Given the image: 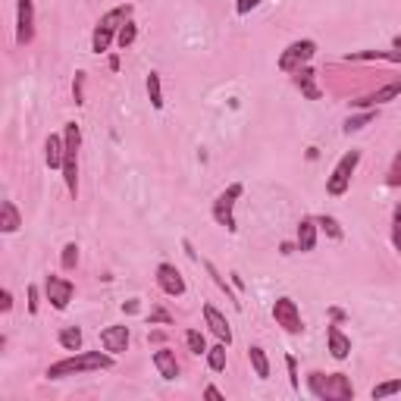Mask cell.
Returning <instances> with one entry per match:
<instances>
[{
	"label": "cell",
	"instance_id": "obj_1",
	"mask_svg": "<svg viewBox=\"0 0 401 401\" xmlns=\"http://www.w3.org/2000/svg\"><path fill=\"white\" fill-rule=\"evenodd\" d=\"M113 367V354H101V351H72L69 358L57 360L48 367V380H63V376H75V373H91V370H110Z\"/></svg>",
	"mask_w": 401,
	"mask_h": 401
},
{
	"label": "cell",
	"instance_id": "obj_2",
	"mask_svg": "<svg viewBox=\"0 0 401 401\" xmlns=\"http://www.w3.org/2000/svg\"><path fill=\"white\" fill-rule=\"evenodd\" d=\"M307 389L313 398L323 401H351L354 386L345 373H311L307 376Z\"/></svg>",
	"mask_w": 401,
	"mask_h": 401
},
{
	"label": "cell",
	"instance_id": "obj_3",
	"mask_svg": "<svg viewBox=\"0 0 401 401\" xmlns=\"http://www.w3.org/2000/svg\"><path fill=\"white\" fill-rule=\"evenodd\" d=\"M63 141H66V157H63V179H66L69 195H79V148H82V129L75 123L63 126Z\"/></svg>",
	"mask_w": 401,
	"mask_h": 401
},
{
	"label": "cell",
	"instance_id": "obj_4",
	"mask_svg": "<svg viewBox=\"0 0 401 401\" xmlns=\"http://www.w3.org/2000/svg\"><path fill=\"white\" fill-rule=\"evenodd\" d=\"M358 164H360V150H348V154H342V160L333 166V173H329V179H326L329 195H333V197L345 195L348 185H351L354 170H358Z\"/></svg>",
	"mask_w": 401,
	"mask_h": 401
},
{
	"label": "cell",
	"instance_id": "obj_5",
	"mask_svg": "<svg viewBox=\"0 0 401 401\" xmlns=\"http://www.w3.org/2000/svg\"><path fill=\"white\" fill-rule=\"evenodd\" d=\"M242 191H245V185L242 182H232L229 188L223 191V195L213 201V219H217V226H223L226 232H235L238 226H235V201L242 197Z\"/></svg>",
	"mask_w": 401,
	"mask_h": 401
},
{
	"label": "cell",
	"instance_id": "obj_6",
	"mask_svg": "<svg viewBox=\"0 0 401 401\" xmlns=\"http://www.w3.org/2000/svg\"><path fill=\"white\" fill-rule=\"evenodd\" d=\"M313 57H317V41L301 38V41H292L282 54H279V69H282V72H298V69L307 66Z\"/></svg>",
	"mask_w": 401,
	"mask_h": 401
},
{
	"label": "cell",
	"instance_id": "obj_7",
	"mask_svg": "<svg viewBox=\"0 0 401 401\" xmlns=\"http://www.w3.org/2000/svg\"><path fill=\"white\" fill-rule=\"evenodd\" d=\"M273 320H276V326H282L292 335L304 333V320H301V311L292 298H276V304H273Z\"/></svg>",
	"mask_w": 401,
	"mask_h": 401
},
{
	"label": "cell",
	"instance_id": "obj_8",
	"mask_svg": "<svg viewBox=\"0 0 401 401\" xmlns=\"http://www.w3.org/2000/svg\"><path fill=\"white\" fill-rule=\"evenodd\" d=\"M35 41V0H16V44L28 48Z\"/></svg>",
	"mask_w": 401,
	"mask_h": 401
},
{
	"label": "cell",
	"instance_id": "obj_9",
	"mask_svg": "<svg viewBox=\"0 0 401 401\" xmlns=\"http://www.w3.org/2000/svg\"><path fill=\"white\" fill-rule=\"evenodd\" d=\"M44 292H48V301L57 307V311H66L69 301H72V295H75V286L63 276H48L44 279Z\"/></svg>",
	"mask_w": 401,
	"mask_h": 401
},
{
	"label": "cell",
	"instance_id": "obj_10",
	"mask_svg": "<svg viewBox=\"0 0 401 401\" xmlns=\"http://www.w3.org/2000/svg\"><path fill=\"white\" fill-rule=\"evenodd\" d=\"M157 286H160V292H164V295H170V298H182V295H185V279L173 264L157 266Z\"/></svg>",
	"mask_w": 401,
	"mask_h": 401
},
{
	"label": "cell",
	"instance_id": "obj_11",
	"mask_svg": "<svg viewBox=\"0 0 401 401\" xmlns=\"http://www.w3.org/2000/svg\"><path fill=\"white\" fill-rule=\"evenodd\" d=\"M129 342H132V333H129V326H123V323L101 329V345H104V351H110L113 358L116 354H123L126 348H129Z\"/></svg>",
	"mask_w": 401,
	"mask_h": 401
},
{
	"label": "cell",
	"instance_id": "obj_12",
	"mask_svg": "<svg viewBox=\"0 0 401 401\" xmlns=\"http://www.w3.org/2000/svg\"><path fill=\"white\" fill-rule=\"evenodd\" d=\"M395 97H401V79H392V82H386L382 88H376L373 95L354 101V107H380V104H389V101H395Z\"/></svg>",
	"mask_w": 401,
	"mask_h": 401
},
{
	"label": "cell",
	"instance_id": "obj_13",
	"mask_svg": "<svg viewBox=\"0 0 401 401\" xmlns=\"http://www.w3.org/2000/svg\"><path fill=\"white\" fill-rule=\"evenodd\" d=\"M204 323H207V326H211V333L217 335L219 342L232 345V326H229V320H226L223 313H219L213 304H204Z\"/></svg>",
	"mask_w": 401,
	"mask_h": 401
},
{
	"label": "cell",
	"instance_id": "obj_14",
	"mask_svg": "<svg viewBox=\"0 0 401 401\" xmlns=\"http://www.w3.org/2000/svg\"><path fill=\"white\" fill-rule=\"evenodd\" d=\"M326 345H329V354H333L335 360H345L348 354H351V339H348L335 323H329V326H326Z\"/></svg>",
	"mask_w": 401,
	"mask_h": 401
},
{
	"label": "cell",
	"instance_id": "obj_15",
	"mask_svg": "<svg viewBox=\"0 0 401 401\" xmlns=\"http://www.w3.org/2000/svg\"><path fill=\"white\" fill-rule=\"evenodd\" d=\"M154 367L160 370L164 380H179V360H176V351L173 348H157L154 351Z\"/></svg>",
	"mask_w": 401,
	"mask_h": 401
},
{
	"label": "cell",
	"instance_id": "obj_16",
	"mask_svg": "<svg viewBox=\"0 0 401 401\" xmlns=\"http://www.w3.org/2000/svg\"><path fill=\"white\" fill-rule=\"evenodd\" d=\"M63 157H66V141H63V135H48V141H44V164H48L50 170H63Z\"/></svg>",
	"mask_w": 401,
	"mask_h": 401
},
{
	"label": "cell",
	"instance_id": "obj_17",
	"mask_svg": "<svg viewBox=\"0 0 401 401\" xmlns=\"http://www.w3.org/2000/svg\"><path fill=\"white\" fill-rule=\"evenodd\" d=\"M19 226H22V217L16 211V204L13 201H0V232L3 235H13Z\"/></svg>",
	"mask_w": 401,
	"mask_h": 401
},
{
	"label": "cell",
	"instance_id": "obj_18",
	"mask_svg": "<svg viewBox=\"0 0 401 401\" xmlns=\"http://www.w3.org/2000/svg\"><path fill=\"white\" fill-rule=\"evenodd\" d=\"M317 219H311V217H304L298 223V251H313V248H317Z\"/></svg>",
	"mask_w": 401,
	"mask_h": 401
},
{
	"label": "cell",
	"instance_id": "obj_19",
	"mask_svg": "<svg viewBox=\"0 0 401 401\" xmlns=\"http://www.w3.org/2000/svg\"><path fill=\"white\" fill-rule=\"evenodd\" d=\"M317 75H313V69L311 66H301L298 72H295V85L301 88V95L307 97V101H320V88H317V82H313Z\"/></svg>",
	"mask_w": 401,
	"mask_h": 401
},
{
	"label": "cell",
	"instance_id": "obj_20",
	"mask_svg": "<svg viewBox=\"0 0 401 401\" xmlns=\"http://www.w3.org/2000/svg\"><path fill=\"white\" fill-rule=\"evenodd\" d=\"M248 360H251L254 373H257V380H270V360H266V351L260 345H251L248 348Z\"/></svg>",
	"mask_w": 401,
	"mask_h": 401
},
{
	"label": "cell",
	"instance_id": "obj_21",
	"mask_svg": "<svg viewBox=\"0 0 401 401\" xmlns=\"http://www.w3.org/2000/svg\"><path fill=\"white\" fill-rule=\"evenodd\" d=\"M57 342H60L66 351H82V329H79V326H63L60 335H57Z\"/></svg>",
	"mask_w": 401,
	"mask_h": 401
},
{
	"label": "cell",
	"instance_id": "obj_22",
	"mask_svg": "<svg viewBox=\"0 0 401 401\" xmlns=\"http://www.w3.org/2000/svg\"><path fill=\"white\" fill-rule=\"evenodd\" d=\"M204 270L211 273V279H213V282H217V288H219V292H226V298H229L232 304H235V307H242V301H238V298H235V292H232V288H229V282H226V276H223V273L217 270V266L211 264V260H204Z\"/></svg>",
	"mask_w": 401,
	"mask_h": 401
},
{
	"label": "cell",
	"instance_id": "obj_23",
	"mask_svg": "<svg viewBox=\"0 0 401 401\" xmlns=\"http://www.w3.org/2000/svg\"><path fill=\"white\" fill-rule=\"evenodd\" d=\"M207 367H211L213 373H223V370H226V342L207 348Z\"/></svg>",
	"mask_w": 401,
	"mask_h": 401
},
{
	"label": "cell",
	"instance_id": "obj_24",
	"mask_svg": "<svg viewBox=\"0 0 401 401\" xmlns=\"http://www.w3.org/2000/svg\"><path fill=\"white\" fill-rule=\"evenodd\" d=\"M148 97H150V107H154V110H164V88H160V72H150L148 75Z\"/></svg>",
	"mask_w": 401,
	"mask_h": 401
},
{
	"label": "cell",
	"instance_id": "obj_25",
	"mask_svg": "<svg viewBox=\"0 0 401 401\" xmlns=\"http://www.w3.org/2000/svg\"><path fill=\"white\" fill-rule=\"evenodd\" d=\"M373 119H376V110H367V113H360V116H348L342 129H345V135H351V132H360L364 126H370Z\"/></svg>",
	"mask_w": 401,
	"mask_h": 401
},
{
	"label": "cell",
	"instance_id": "obj_26",
	"mask_svg": "<svg viewBox=\"0 0 401 401\" xmlns=\"http://www.w3.org/2000/svg\"><path fill=\"white\" fill-rule=\"evenodd\" d=\"M135 38H138V26L132 19L126 22L119 32H116V44H119V50H129L132 44H135Z\"/></svg>",
	"mask_w": 401,
	"mask_h": 401
},
{
	"label": "cell",
	"instance_id": "obj_27",
	"mask_svg": "<svg viewBox=\"0 0 401 401\" xmlns=\"http://www.w3.org/2000/svg\"><path fill=\"white\" fill-rule=\"evenodd\" d=\"M60 264H63V270H66V273H72L75 266H79V245H75V242H66V245H63Z\"/></svg>",
	"mask_w": 401,
	"mask_h": 401
},
{
	"label": "cell",
	"instance_id": "obj_28",
	"mask_svg": "<svg viewBox=\"0 0 401 401\" xmlns=\"http://www.w3.org/2000/svg\"><path fill=\"white\" fill-rule=\"evenodd\" d=\"M317 226H320V229H323V232H326L329 238H335V242H339V238L345 235V232H342V226H339V219H335V217H329V213L317 217Z\"/></svg>",
	"mask_w": 401,
	"mask_h": 401
},
{
	"label": "cell",
	"instance_id": "obj_29",
	"mask_svg": "<svg viewBox=\"0 0 401 401\" xmlns=\"http://www.w3.org/2000/svg\"><path fill=\"white\" fill-rule=\"evenodd\" d=\"M401 392V380H386V382H380V386H373V401H380V398H389V395H398Z\"/></svg>",
	"mask_w": 401,
	"mask_h": 401
},
{
	"label": "cell",
	"instance_id": "obj_30",
	"mask_svg": "<svg viewBox=\"0 0 401 401\" xmlns=\"http://www.w3.org/2000/svg\"><path fill=\"white\" fill-rule=\"evenodd\" d=\"M185 345H188L191 354H207V342L197 329H188V333H185Z\"/></svg>",
	"mask_w": 401,
	"mask_h": 401
},
{
	"label": "cell",
	"instance_id": "obj_31",
	"mask_svg": "<svg viewBox=\"0 0 401 401\" xmlns=\"http://www.w3.org/2000/svg\"><path fill=\"white\" fill-rule=\"evenodd\" d=\"M392 245L401 254V204H395V211H392Z\"/></svg>",
	"mask_w": 401,
	"mask_h": 401
},
{
	"label": "cell",
	"instance_id": "obj_32",
	"mask_svg": "<svg viewBox=\"0 0 401 401\" xmlns=\"http://www.w3.org/2000/svg\"><path fill=\"white\" fill-rule=\"evenodd\" d=\"M386 182L392 185V188H395V185H401V150H398V154H395L392 170H389V179H386Z\"/></svg>",
	"mask_w": 401,
	"mask_h": 401
},
{
	"label": "cell",
	"instance_id": "obj_33",
	"mask_svg": "<svg viewBox=\"0 0 401 401\" xmlns=\"http://www.w3.org/2000/svg\"><path fill=\"white\" fill-rule=\"evenodd\" d=\"M286 367H288V382H292V389H301V380H298V360H295L292 354H286Z\"/></svg>",
	"mask_w": 401,
	"mask_h": 401
},
{
	"label": "cell",
	"instance_id": "obj_34",
	"mask_svg": "<svg viewBox=\"0 0 401 401\" xmlns=\"http://www.w3.org/2000/svg\"><path fill=\"white\" fill-rule=\"evenodd\" d=\"M260 3H264V0H235V13L238 16H248L251 10H257Z\"/></svg>",
	"mask_w": 401,
	"mask_h": 401
},
{
	"label": "cell",
	"instance_id": "obj_35",
	"mask_svg": "<svg viewBox=\"0 0 401 401\" xmlns=\"http://www.w3.org/2000/svg\"><path fill=\"white\" fill-rule=\"evenodd\" d=\"M72 95H75V104H85V72H79V75H75Z\"/></svg>",
	"mask_w": 401,
	"mask_h": 401
},
{
	"label": "cell",
	"instance_id": "obj_36",
	"mask_svg": "<svg viewBox=\"0 0 401 401\" xmlns=\"http://www.w3.org/2000/svg\"><path fill=\"white\" fill-rule=\"evenodd\" d=\"M28 313H38V288L28 286Z\"/></svg>",
	"mask_w": 401,
	"mask_h": 401
},
{
	"label": "cell",
	"instance_id": "obj_37",
	"mask_svg": "<svg viewBox=\"0 0 401 401\" xmlns=\"http://www.w3.org/2000/svg\"><path fill=\"white\" fill-rule=\"evenodd\" d=\"M150 323H173V317L166 311H154L150 313Z\"/></svg>",
	"mask_w": 401,
	"mask_h": 401
},
{
	"label": "cell",
	"instance_id": "obj_38",
	"mask_svg": "<svg viewBox=\"0 0 401 401\" xmlns=\"http://www.w3.org/2000/svg\"><path fill=\"white\" fill-rule=\"evenodd\" d=\"M10 307H13V295H10V292H7V288H3V301H0V311L7 313V311H10Z\"/></svg>",
	"mask_w": 401,
	"mask_h": 401
},
{
	"label": "cell",
	"instance_id": "obj_39",
	"mask_svg": "<svg viewBox=\"0 0 401 401\" xmlns=\"http://www.w3.org/2000/svg\"><path fill=\"white\" fill-rule=\"evenodd\" d=\"M204 395H207V398H223V392H219L217 386H207V389H204Z\"/></svg>",
	"mask_w": 401,
	"mask_h": 401
},
{
	"label": "cell",
	"instance_id": "obj_40",
	"mask_svg": "<svg viewBox=\"0 0 401 401\" xmlns=\"http://www.w3.org/2000/svg\"><path fill=\"white\" fill-rule=\"evenodd\" d=\"M392 48H395V50H401V35H398V38H395V41H392Z\"/></svg>",
	"mask_w": 401,
	"mask_h": 401
}]
</instances>
